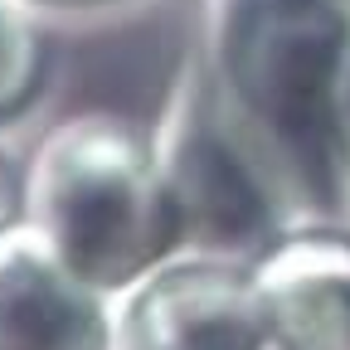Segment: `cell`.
I'll return each instance as SVG.
<instances>
[{
	"instance_id": "obj_2",
	"label": "cell",
	"mask_w": 350,
	"mask_h": 350,
	"mask_svg": "<svg viewBox=\"0 0 350 350\" xmlns=\"http://www.w3.org/2000/svg\"><path fill=\"white\" fill-rule=\"evenodd\" d=\"M20 219L103 297L180 253L151 131L107 112L64 117L39 137Z\"/></svg>"
},
{
	"instance_id": "obj_10",
	"label": "cell",
	"mask_w": 350,
	"mask_h": 350,
	"mask_svg": "<svg viewBox=\"0 0 350 350\" xmlns=\"http://www.w3.org/2000/svg\"><path fill=\"white\" fill-rule=\"evenodd\" d=\"M39 10H98V5H112V0H34Z\"/></svg>"
},
{
	"instance_id": "obj_7",
	"label": "cell",
	"mask_w": 350,
	"mask_h": 350,
	"mask_svg": "<svg viewBox=\"0 0 350 350\" xmlns=\"http://www.w3.org/2000/svg\"><path fill=\"white\" fill-rule=\"evenodd\" d=\"M44 78V34L34 0H0V126L20 117Z\"/></svg>"
},
{
	"instance_id": "obj_1",
	"label": "cell",
	"mask_w": 350,
	"mask_h": 350,
	"mask_svg": "<svg viewBox=\"0 0 350 350\" xmlns=\"http://www.w3.org/2000/svg\"><path fill=\"white\" fill-rule=\"evenodd\" d=\"M350 0H204L200 68L292 229L350 224L336 83Z\"/></svg>"
},
{
	"instance_id": "obj_11",
	"label": "cell",
	"mask_w": 350,
	"mask_h": 350,
	"mask_svg": "<svg viewBox=\"0 0 350 350\" xmlns=\"http://www.w3.org/2000/svg\"><path fill=\"white\" fill-rule=\"evenodd\" d=\"M268 350H273V340H268Z\"/></svg>"
},
{
	"instance_id": "obj_5",
	"label": "cell",
	"mask_w": 350,
	"mask_h": 350,
	"mask_svg": "<svg viewBox=\"0 0 350 350\" xmlns=\"http://www.w3.org/2000/svg\"><path fill=\"white\" fill-rule=\"evenodd\" d=\"M0 350H112V297L88 287L25 219L0 234Z\"/></svg>"
},
{
	"instance_id": "obj_6",
	"label": "cell",
	"mask_w": 350,
	"mask_h": 350,
	"mask_svg": "<svg viewBox=\"0 0 350 350\" xmlns=\"http://www.w3.org/2000/svg\"><path fill=\"white\" fill-rule=\"evenodd\" d=\"M273 350H350V224L292 229L253 262Z\"/></svg>"
},
{
	"instance_id": "obj_8",
	"label": "cell",
	"mask_w": 350,
	"mask_h": 350,
	"mask_svg": "<svg viewBox=\"0 0 350 350\" xmlns=\"http://www.w3.org/2000/svg\"><path fill=\"white\" fill-rule=\"evenodd\" d=\"M25 214V170H15V161L0 146V234L15 229Z\"/></svg>"
},
{
	"instance_id": "obj_9",
	"label": "cell",
	"mask_w": 350,
	"mask_h": 350,
	"mask_svg": "<svg viewBox=\"0 0 350 350\" xmlns=\"http://www.w3.org/2000/svg\"><path fill=\"white\" fill-rule=\"evenodd\" d=\"M336 146H340V175H345V195H350V49L340 64V83H336Z\"/></svg>"
},
{
	"instance_id": "obj_3",
	"label": "cell",
	"mask_w": 350,
	"mask_h": 350,
	"mask_svg": "<svg viewBox=\"0 0 350 350\" xmlns=\"http://www.w3.org/2000/svg\"><path fill=\"white\" fill-rule=\"evenodd\" d=\"M151 151L170 195L180 253L258 262L282 234H292L268 175L219 112L195 54L180 64L165 93V107L151 126Z\"/></svg>"
},
{
	"instance_id": "obj_4",
	"label": "cell",
	"mask_w": 350,
	"mask_h": 350,
	"mask_svg": "<svg viewBox=\"0 0 350 350\" xmlns=\"http://www.w3.org/2000/svg\"><path fill=\"white\" fill-rule=\"evenodd\" d=\"M112 350H268L253 262L165 258L112 297Z\"/></svg>"
}]
</instances>
